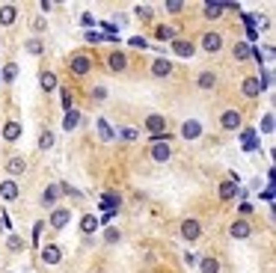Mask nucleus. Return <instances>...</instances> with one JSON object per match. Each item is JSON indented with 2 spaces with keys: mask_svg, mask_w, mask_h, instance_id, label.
<instances>
[{
  "mask_svg": "<svg viewBox=\"0 0 276 273\" xmlns=\"http://www.w3.org/2000/svg\"><path fill=\"white\" fill-rule=\"evenodd\" d=\"M234 196H238V184H234V181H223V184H220V199L229 202V199H234Z\"/></svg>",
  "mask_w": 276,
  "mask_h": 273,
  "instance_id": "a211bd4d",
  "label": "nucleus"
},
{
  "mask_svg": "<svg viewBox=\"0 0 276 273\" xmlns=\"http://www.w3.org/2000/svg\"><path fill=\"white\" fill-rule=\"evenodd\" d=\"M95 131H98V137H101L104 143H113V140H116V131L107 125V119H104V116H98V119H95Z\"/></svg>",
  "mask_w": 276,
  "mask_h": 273,
  "instance_id": "1a4fd4ad",
  "label": "nucleus"
},
{
  "mask_svg": "<svg viewBox=\"0 0 276 273\" xmlns=\"http://www.w3.org/2000/svg\"><path fill=\"white\" fill-rule=\"evenodd\" d=\"M199 270H202V273H220V261L211 258V255H205V258L199 261Z\"/></svg>",
  "mask_w": 276,
  "mask_h": 273,
  "instance_id": "393cba45",
  "label": "nucleus"
},
{
  "mask_svg": "<svg viewBox=\"0 0 276 273\" xmlns=\"http://www.w3.org/2000/svg\"><path fill=\"white\" fill-rule=\"evenodd\" d=\"M45 27H48V21H45V18H33V30H36V33H42Z\"/></svg>",
  "mask_w": 276,
  "mask_h": 273,
  "instance_id": "58836bf2",
  "label": "nucleus"
},
{
  "mask_svg": "<svg viewBox=\"0 0 276 273\" xmlns=\"http://www.w3.org/2000/svg\"><path fill=\"white\" fill-rule=\"evenodd\" d=\"M137 15H140V18H146V21H149V18H151V9H149V6H137Z\"/></svg>",
  "mask_w": 276,
  "mask_h": 273,
  "instance_id": "79ce46f5",
  "label": "nucleus"
},
{
  "mask_svg": "<svg viewBox=\"0 0 276 273\" xmlns=\"http://www.w3.org/2000/svg\"><path fill=\"white\" fill-rule=\"evenodd\" d=\"M6 244H9V250H12V252H18V250L24 247V241H21L18 235H9V241H6Z\"/></svg>",
  "mask_w": 276,
  "mask_h": 273,
  "instance_id": "f704fd0d",
  "label": "nucleus"
},
{
  "mask_svg": "<svg viewBox=\"0 0 276 273\" xmlns=\"http://www.w3.org/2000/svg\"><path fill=\"white\" fill-rule=\"evenodd\" d=\"M181 137H184V140H199V137H202V125L196 122V119L184 122V125H181Z\"/></svg>",
  "mask_w": 276,
  "mask_h": 273,
  "instance_id": "9d476101",
  "label": "nucleus"
},
{
  "mask_svg": "<svg viewBox=\"0 0 276 273\" xmlns=\"http://www.w3.org/2000/svg\"><path fill=\"white\" fill-rule=\"evenodd\" d=\"M172 158V148H170V143H154L151 146V161H157V164H167Z\"/></svg>",
  "mask_w": 276,
  "mask_h": 273,
  "instance_id": "39448f33",
  "label": "nucleus"
},
{
  "mask_svg": "<svg viewBox=\"0 0 276 273\" xmlns=\"http://www.w3.org/2000/svg\"><path fill=\"white\" fill-rule=\"evenodd\" d=\"M119 137L131 143V140H137V131H134V128H119Z\"/></svg>",
  "mask_w": 276,
  "mask_h": 273,
  "instance_id": "c9c22d12",
  "label": "nucleus"
},
{
  "mask_svg": "<svg viewBox=\"0 0 276 273\" xmlns=\"http://www.w3.org/2000/svg\"><path fill=\"white\" fill-rule=\"evenodd\" d=\"M196 84H199V89H214L217 77H214V71H202L199 77H196Z\"/></svg>",
  "mask_w": 276,
  "mask_h": 273,
  "instance_id": "4be33fe9",
  "label": "nucleus"
},
{
  "mask_svg": "<svg viewBox=\"0 0 276 273\" xmlns=\"http://www.w3.org/2000/svg\"><path fill=\"white\" fill-rule=\"evenodd\" d=\"M39 86H42L45 92H54L57 89V74L54 71H42L39 74Z\"/></svg>",
  "mask_w": 276,
  "mask_h": 273,
  "instance_id": "f3484780",
  "label": "nucleus"
},
{
  "mask_svg": "<svg viewBox=\"0 0 276 273\" xmlns=\"http://www.w3.org/2000/svg\"><path fill=\"white\" fill-rule=\"evenodd\" d=\"M104 98H107V89L104 86H95L92 89V101H104Z\"/></svg>",
  "mask_w": 276,
  "mask_h": 273,
  "instance_id": "e433bc0d",
  "label": "nucleus"
},
{
  "mask_svg": "<svg viewBox=\"0 0 276 273\" xmlns=\"http://www.w3.org/2000/svg\"><path fill=\"white\" fill-rule=\"evenodd\" d=\"M229 231H232V238H234V241H247V238L253 235V229H250V223H247V220H234Z\"/></svg>",
  "mask_w": 276,
  "mask_h": 273,
  "instance_id": "423d86ee",
  "label": "nucleus"
},
{
  "mask_svg": "<svg viewBox=\"0 0 276 273\" xmlns=\"http://www.w3.org/2000/svg\"><path fill=\"white\" fill-rule=\"evenodd\" d=\"M95 229H98V217H95V214H86V217L81 220V231H84V235H92Z\"/></svg>",
  "mask_w": 276,
  "mask_h": 273,
  "instance_id": "5701e85b",
  "label": "nucleus"
},
{
  "mask_svg": "<svg viewBox=\"0 0 276 273\" xmlns=\"http://www.w3.org/2000/svg\"><path fill=\"white\" fill-rule=\"evenodd\" d=\"M196 261H199V255H193V252H184V264H190V267H193Z\"/></svg>",
  "mask_w": 276,
  "mask_h": 273,
  "instance_id": "37998d69",
  "label": "nucleus"
},
{
  "mask_svg": "<svg viewBox=\"0 0 276 273\" xmlns=\"http://www.w3.org/2000/svg\"><path fill=\"white\" fill-rule=\"evenodd\" d=\"M157 39H175V27H157Z\"/></svg>",
  "mask_w": 276,
  "mask_h": 273,
  "instance_id": "72a5a7b5",
  "label": "nucleus"
},
{
  "mask_svg": "<svg viewBox=\"0 0 276 273\" xmlns=\"http://www.w3.org/2000/svg\"><path fill=\"white\" fill-rule=\"evenodd\" d=\"M18 137H21V125H18V122H6V125H3V140L15 143Z\"/></svg>",
  "mask_w": 276,
  "mask_h": 273,
  "instance_id": "412c9836",
  "label": "nucleus"
},
{
  "mask_svg": "<svg viewBox=\"0 0 276 273\" xmlns=\"http://www.w3.org/2000/svg\"><path fill=\"white\" fill-rule=\"evenodd\" d=\"M131 48H140V51H143V48H149V45H146L143 36H134V39H131Z\"/></svg>",
  "mask_w": 276,
  "mask_h": 273,
  "instance_id": "ea45409f",
  "label": "nucleus"
},
{
  "mask_svg": "<svg viewBox=\"0 0 276 273\" xmlns=\"http://www.w3.org/2000/svg\"><path fill=\"white\" fill-rule=\"evenodd\" d=\"M172 51H175L178 57H193V54H196V45L187 42V39H175V42H172Z\"/></svg>",
  "mask_w": 276,
  "mask_h": 273,
  "instance_id": "4468645a",
  "label": "nucleus"
},
{
  "mask_svg": "<svg viewBox=\"0 0 276 273\" xmlns=\"http://www.w3.org/2000/svg\"><path fill=\"white\" fill-rule=\"evenodd\" d=\"M250 54H253V45L250 42H238V45H234V60H250Z\"/></svg>",
  "mask_w": 276,
  "mask_h": 273,
  "instance_id": "a878e982",
  "label": "nucleus"
},
{
  "mask_svg": "<svg viewBox=\"0 0 276 273\" xmlns=\"http://www.w3.org/2000/svg\"><path fill=\"white\" fill-rule=\"evenodd\" d=\"M60 258H63V250H60L57 244L42 247V261H45V264H60Z\"/></svg>",
  "mask_w": 276,
  "mask_h": 273,
  "instance_id": "9b49d317",
  "label": "nucleus"
},
{
  "mask_svg": "<svg viewBox=\"0 0 276 273\" xmlns=\"http://www.w3.org/2000/svg\"><path fill=\"white\" fill-rule=\"evenodd\" d=\"M51 146H54V134L42 131V134H39V148H51Z\"/></svg>",
  "mask_w": 276,
  "mask_h": 273,
  "instance_id": "c756f323",
  "label": "nucleus"
},
{
  "mask_svg": "<svg viewBox=\"0 0 276 273\" xmlns=\"http://www.w3.org/2000/svg\"><path fill=\"white\" fill-rule=\"evenodd\" d=\"M261 131H264V134H273V113H264V119H261Z\"/></svg>",
  "mask_w": 276,
  "mask_h": 273,
  "instance_id": "473e14b6",
  "label": "nucleus"
},
{
  "mask_svg": "<svg viewBox=\"0 0 276 273\" xmlns=\"http://www.w3.org/2000/svg\"><path fill=\"white\" fill-rule=\"evenodd\" d=\"M89 68H92V60H89L86 54H74V57H71V74L84 77V74H86Z\"/></svg>",
  "mask_w": 276,
  "mask_h": 273,
  "instance_id": "f03ea898",
  "label": "nucleus"
},
{
  "mask_svg": "<svg viewBox=\"0 0 276 273\" xmlns=\"http://www.w3.org/2000/svg\"><path fill=\"white\" fill-rule=\"evenodd\" d=\"M151 74H154V77H170V74H172V63L164 60V57L154 60V63H151Z\"/></svg>",
  "mask_w": 276,
  "mask_h": 273,
  "instance_id": "ddd939ff",
  "label": "nucleus"
},
{
  "mask_svg": "<svg viewBox=\"0 0 276 273\" xmlns=\"http://www.w3.org/2000/svg\"><path fill=\"white\" fill-rule=\"evenodd\" d=\"M0 196H3V199H18V184L9 178V181H0Z\"/></svg>",
  "mask_w": 276,
  "mask_h": 273,
  "instance_id": "dca6fc26",
  "label": "nucleus"
},
{
  "mask_svg": "<svg viewBox=\"0 0 276 273\" xmlns=\"http://www.w3.org/2000/svg\"><path fill=\"white\" fill-rule=\"evenodd\" d=\"M27 45V54H33V57H39L45 51V45H42V39H30V42H24Z\"/></svg>",
  "mask_w": 276,
  "mask_h": 273,
  "instance_id": "cd10ccee",
  "label": "nucleus"
},
{
  "mask_svg": "<svg viewBox=\"0 0 276 273\" xmlns=\"http://www.w3.org/2000/svg\"><path fill=\"white\" fill-rule=\"evenodd\" d=\"M15 18H18V9H15L12 3L0 6V24H3V27H12V24H15Z\"/></svg>",
  "mask_w": 276,
  "mask_h": 273,
  "instance_id": "2eb2a0df",
  "label": "nucleus"
},
{
  "mask_svg": "<svg viewBox=\"0 0 276 273\" xmlns=\"http://www.w3.org/2000/svg\"><path fill=\"white\" fill-rule=\"evenodd\" d=\"M60 101H63V107H65V110H71V92H68V89H63Z\"/></svg>",
  "mask_w": 276,
  "mask_h": 273,
  "instance_id": "4c0bfd02",
  "label": "nucleus"
},
{
  "mask_svg": "<svg viewBox=\"0 0 276 273\" xmlns=\"http://www.w3.org/2000/svg\"><path fill=\"white\" fill-rule=\"evenodd\" d=\"M81 24H84V27H92V24H95V18H92V15H84V18H81Z\"/></svg>",
  "mask_w": 276,
  "mask_h": 273,
  "instance_id": "a18cd8bd",
  "label": "nucleus"
},
{
  "mask_svg": "<svg viewBox=\"0 0 276 273\" xmlns=\"http://www.w3.org/2000/svg\"><path fill=\"white\" fill-rule=\"evenodd\" d=\"M3 77H6V81H15V77H18V65L15 63H6L3 65Z\"/></svg>",
  "mask_w": 276,
  "mask_h": 273,
  "instance_id": "7c9ffc66",
  "label": "nucleus"
},
{
  "mask_svg": "<svg viewBox=\"0 0 276 273\" xmlns=\"http://www.w3.org/2000/svg\"><path fill=\"white\" fill-rule=\"evenodd\" d=\"M181 9H184V3H167V12H172V15L181 12Z\"/></svg>",
  "mask_w": 276,
  "mask_h": 273,
  "instance_id": "c03bdc74",
  "label": "nucleus"
},
{
  "mask_svg": "<svg viewBox=\"0 0 276 273\" xmlns=\"http://www.w3.org/2000/svg\"><path fill=\"white\" fill-rule=\"evenodd\" d=\"M181 238L190 241V244L199 241V238H202V226H199V220H184V223H181Z\"/></svg>",
  "mask_w": 276,
  "mask_h": 273,
  "instance_id": "f257e3e1",
  "label": "nucleus"
},
{
  "mask_svg": "<svg viewBox=\"0 0 276 273\" xmlns=\"http://www.w3.org/2000/svg\"><path fill=\"white\" fill-rule=\"evenodd\" d=\"M42 229H45V223H36V226H33V244H39V235H42Z\"/></svg>",
  "mask_w": 276,
  "mask_h": 273,
  "instance_id": "a19ab883",
  "label": "nucleus"
},
{
  "mask_svg": "<svg viewBox=\"0 0 276 273\" xmlns=\"http://www.w3.org/2000/svg\"><path fill=\"white\" fill-rule=\"evenodd\" d=\"M24 167H27V164H24V158H12V161L6 164V172H9V175H21V172H24Z\"/></svg>",
  "mask_w": 276,
  "mask_h": 273,
  "instance_id": "bb28decb",
  "label": "nucleus"
},
{
  "mask_svg": "<svg viewBox=\"0 0 276 273\" xmlns=\"http://www.w3.org/2000/svg\"><path fill=\"white\" fill-rule=\"evenodd\" d=\"M60 199V184H51V187H45V193H42V202L45 205H54Z\"/></svg>",
  "mask_w": 276,
  "mask_h": 273,
  "instance_id": "b1692460",
  "label": "nucleus"
},
{
  "mask_svg": "<svg viewBox=\"0 0 276 273\" xmlns=\"http://www.w3.org/2000/svg\"><path fill=\"white\" fill-rule=\"evenodd\" d=\"M107 65H110V71H122L128 65V60H125V54H110L107 57Z\"/></svg>",
  "mask_w": 276,
  "mask_h": 273,
  "instance_id": "aec40b11",
  "label": "nucleus"
},
{
  "mask_svg": "<svg viewBox=\"0 0 276 273\" xmlns=\"http://www.w3.org/2000/svg\"><path fill=\"white\" fill-rule=\"evenodd\" d=\"M77 125H81V113H77V110H65V119H63V128H65V131H74Z\"/></svg>",
  "mask_w": 276,
  "mask_h": 273,
  "instance_id": "6ab92c4d",
  "label": "nucleus"
},
{
  "mask_svg": "<svg viewBox=\"0 0 276 273\" xmlns=\"http://www.w3.org/2000/svg\"><path fill=\"white\" fill-rule=\"evenodd\" d=\"M119 238H122V231H119V229H107V231H104V241H107V244H116Z\"/></svg>",
  "mask_w": 276,
  "mask_h": 273,
  "instance_id": "2f4dec72",
  "label": "nucleus"
},
{
  "mask_svg": "<svg viewBox=\"0 0 276 273\" xmlns=\"http://www.w3.org/2000/svg\"><path fill=\"white\" fill-rule=\"evenodd\" d=\"M220 125H223L226 131H238V128H241V113H238V110H226V113L220 116Z\"/></svg>",
  "mask_w": 276,
  "mask_h": 273,
  "instance_id": "20e7f679",
  "label": "nucleus"
},
{
  "mask_svg": "<svg viewBox=\"0 0 276 273\" xmlns=\"http://www.w3.org/2000/svg\"><path fill=\"white\" fill-rule=\"evenodd\" d=\"M205 18H220L223 15V6H217V3H205Z\"/></svg>",
  "mask_w": 276,
  "mask_h": 273,
  "instance_id": "c85d7f7f",
  "label": "nucleus"
},
{
  "mask_svg": "<svg viewBox=\"0 0 276 273\" xmlns=\"http://www.w3.org/2000/svg\"><path fill=\"white\" fill-rule=\"evenodd\" d=\"M86 39L89 42H104V36H98V33H86Z\"/></svg>",
  "mask_w": 276,
  "mask_h": 273,
  "instance_id": "49530a36",
  "label": "nucleus"
},
{
  "mask_svg": "<svg viewBox=\"0 0 276 273\" xmlns=\"http://www.w3.org/2000/svg\"><path fill=\"white\" fill-rule=\"evenodd\" d=\"M71 223V211L68 208H54V214H51V229H65Z\"/></svg>",
  "mask_w": 276,
  "mask_h": 273,
  "instance_id": "7ed1b4c3",
  "label": "nucleus"
},
{
  "mask_svg": "<svg viewBox=\"0 0 276 273\" xmlns=\"http://www.w3.org/2000/svg\"><path fill=\"white\" fill-rule=\"evenodd\" d=\"M164 128H167V119L164 116H157V113H151L149 119H146V131L154 137V134H164Z\"/></svg>",
  "mask_w": 276,
  "mask_h": 273,
  "instance_id": "6e6552de",
  "label": "nucleus"
},
{
  "mask_svg": "<svg viewBox=\"0 0 276 273\" xmlns=\"http://www.w3.org/2000/svg\"><path fill=\"white\" fill-rule=\"evenodd\" d=\"M241 92H244L247 98H258V95H261L264 89H261V84L255 81V77H247V81L241 84Z\"/></svg>",
  "mask_w": 276,
  "mask_h": 273,
  "instance_id": "f8f14e48",
  "label": "nucleus"
},
{
  "mask_svg": "<svg viewBox=\"0 0 276 273\" xmlns=\"http://www.w3.org/2000/svg\"><path fill=\"white\" fill-rule=\"evenodd\" d=\"M202 48H205L208 54H217V51L223 48V36H220V33H205V36H202Z\"/></svg>",
  "mask_w": 276,
  "mask_h": 273,
  "instance_id": "0eeeda50",
  "label": "nucleus"
}]
</instances>
